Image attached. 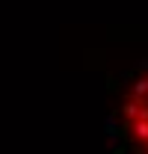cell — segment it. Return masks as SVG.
<instances>
[{
  "label": "cell",
  "instance_id": "obj_1",
  "mask_svg": "<svg viewBox=\"0 0 148 154\" xmlns=\"http://www.w3.org/2000/svg\"><path fill=\"white\" fill-rule=\"evenodd\" d=\"M133 136L136 139H148V119H133Z\"/></svg>",
  "mask_w": 148,
  "mask_h": 154
},
{
  "label": "cell",
  "instance_id": "obj_2",
  "mask_svg": "<svg viewBox=\"0 0 148 154\" xmlns=\"http://www.w3.org/2000/svg\"><path fill=\"white\" fill-rule=\"evenodd\" d=\"M145 95H148V77H142V80L133 83V98L139 101V98H145Z\"/></svg>",
  "mask_w": 148,
  "mask_h": 154
},
{
  "label": "cell",
  "instance_id": "obj_3",
  "mask_svg": "<svg viewBox=\"0 0 148 154\" xmlns=\"http://www.w3.org/2000/svg\"><path fill=\"white\" fill-rule=\"evenodd\" d=\"M139 110H142V107H139V101H136V98L125 104V116H128V119H136V116H139Z\"/></svg>",
  "mask_w": 148,
  "mask_h": 154
},
{
  "label": "cell",
  "instance_id": "obj_4",
  "mask_svg": "<svg viewBox=\"0 0 148 154\" xmlns=\"http://www.w3.org/2000/svg\"><path fill=\"white\" fill-rule=\"evenodd\" d=\"M104 131H107L110 145H113V142H116V136H119V128H116V122H113V119H107V122H104Z\"/></svg>",
  "mask_w": 148,
  "mask_h": 154
},
{
  "label": "cell",
  "instance_id": "obj_5",
  "mask_svg": "<svg viewBox=\"0 0 148 154\" xmlns=\"http://www.w3.org/2000/svg\"><path fill=\"white\" fill-rule=\"evenodd\" d=\"M110 154H125V151H122V148H116V145H113V151Z\"/></svg>",
  "mask_w": 148,
  "mask_h": 154
}]
</instances>
